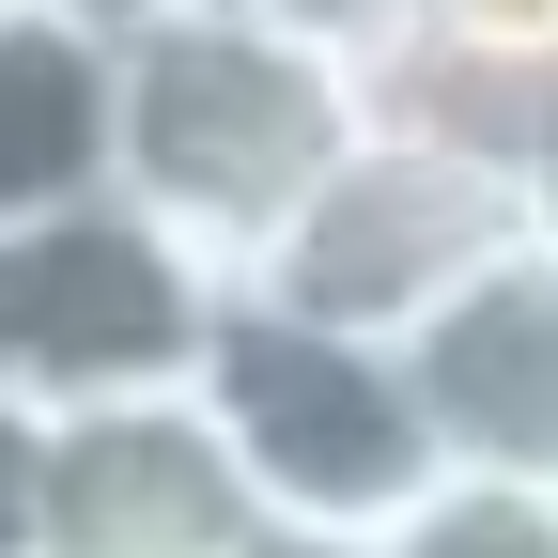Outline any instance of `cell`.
Instances as JSON below:
<instances>
[{
	"label": "cell",
	"mask_w": 558,
	"mask_h": 558,
	"mask_svg": "<svg viewBox=\"0 0 558 558\" xmlns=\"http://www.w3.org/2000/svg\"><path fill=\"white\" fill-rule=\"evenodd\" d=\"M264 32H295V47H326L341 78H388V62L418 47V16H435V0H248Z\"/></svg>",
	"instance_id": "9"
},
{
	"label": "cell",
	"mask_w": 558,
	"mask_h": 558,
	"mask_svg": "<svg viewBox=\"0 0 558 558\" xmlns=\"http://www.w3.org/2000/svg\"><path fill=\"white\" fill-rule=\"evenodd\" d=\"M373 124V94L326 47L264 32L248 0H171L124 32V124H109V202H140L202 279H233L279 248V218L326 186V156Z\"/></svg>",
	"instance_id": "1"
},
{
	"label": "cell",
	"mask_w": 558,
	"mask_h": 558,
	"mask_svg": "<svg viewBox=\"0 0 558 558\" xmlns=\"http://www.w3.org/2000/svg\"><path fill=\"white\" fill-rule=\"evenodd\" d=\"M497 248H527V171L481 156V140H435V124L373 109L233 295H279V311H311V326L388 341V357H403V341L435 326Z\"/></svg>",
	"instance_id": "3"
},
{
	"label": "cell",
	"mask_w": 558,
	"mask_h": 558,
	"mask_svg": "<svg viewBox=\"0 0 558 558\" xmlns=\"http://www.w3.org/2000/svg\"><path fill=\"white\" fill-rule=\"evenodd\" d=\"M202 326H218V279L140 202H62V218L0 233V403H32V418L186 388Z\"/></svg>",
	"instance_id": "4"
},
{
	"label": "cell",
	"mask_w": 558,
	"mask_h": 558,
	"mask_svg": "<svg viewBox=\"0 0 558 558\" xmlns=\"http://www.w3.org/2000/svg\"><path fill=\"white\" fill-rule=\"evenodd\" d=\"M264 558H373V543H264Z\"/></svg>",
	"instance_id": "13"
},
{
	"label": "cell",
	"mask_w": 558,
	"mask_h": 558,
	"mask_svg": "<svg viewBox=\"0 0 558 558\" xmlns=\"http://www.w3.org/2000/svg\"><path fill=\"white\" fill-rule=\"evenodd\" d=\"M47 16H78V32H140V16H171V0H47Z\"/></svg>",
	"instance_id": "12"
},
{
	"label": "cell",
	"mask_w": 558,
	"mask_h": 558,
	"mask_svg": "<svg viewBox=\"0 0 558 558\" xmlns=\"http://www.w3.org/2000/svg\"><path fill=\"white\" fill-rule=\"evenodd\" d=\"M186 388L218 418V450L248 465L279 543H388L435 497V435H418V388L388 341H341L279 295H218Z\"/></svg>",
	"instance_id": "2"
},
{
	"label": "cell",
	"mask_w": 558,
	"mask_h": 558,
	"mask_svg": "<svg viewBox=\"0 0 558 558\" xmlns=\"http://www.w3.org/2000/svg\"><path fill=\"white\" fill-rule=\"evenodd\" d=\"M264 497L218 450L202 388H140V403H78L47 418V527L32 558H264Z\"/></svg>",
	"instance_id": "5"
},
{
	"label": "cell",
	"mask_w": 558,
	"mask_h": 558,
	"mask_svg": "<svg viewBox=\"0 0 558 558\" xmlns=\"http://www.w3.org/2000/svg\"><path fill=\"white\" fill-rule=\"evenodd\" d=\"M373 558H558V497H527V481H435Z\"/></svg>",
	"instance_id": "8"
},
{
	"label": "cell",
	"mask_w": 558,
	"mask_h": 558,
	"mask_svg": "<svg viewBox=\"0 0 558 558\" xmlns=\"http://www.w3.org/2000/svg\"><path fill=\"white\" fill-rule=\"evenodd\" d=\"M527 233L558 248V124H543V156H527Z\"/></svg>",
	"instance_id": "11"
},
{
	"label": "cell",
	"mask_w": 558,
	"mask_h": 558,
	"mask_svg": "<svg viewBox=\"0 0 558 558\" xmlns=\"http://www.w3.org/2000/svg\"><path fill=\"white\" fill-rule=\"evenodd\" d=\"M109 124H124V32L0 0V233L109 202Z\"/></svg>",
	"instance_id": "7"
},
{
	"label": "cell",
	"mask_w": 558,
	"mask_h": 558,
	"mask_svg": "<svg viewBox=\"0 0 558 558\" xmlns=\"http://www.w3.org/2000/svg\"><path fill=\"white\" fill-rule=\"evenodd\" d=\"M32 527H47V418L0 403V558H32Z\"/></svg>",
	"instance_id": "10"
},
{
	"label": "cell",
	"mask_w": 558,
	"mask_h": 558,
	"mask_svg": "<svg viewBox=\"0 0 558 558\" xmlns=\"http://www.w3.org/2000/svg\"><path fill=\"white\" fill-rule=\"evenodd\" d=\"M418 435H435V481H527L558 497V248H497L465 295L403 341Z\"/></svg>",
	"instance_id": "6"
}]
</instances>
